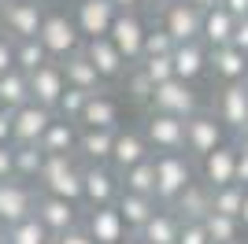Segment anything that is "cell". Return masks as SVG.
Listing matches in <instances>:
<instances>
[{
  "mask_svg": "<svg viewBox=\"0 0 248 244\" xmlns=\"http://www.w3.org/2000/svg\"><path fill=\"white\" fill-rule=\"evenodd\" d=\"M37 193L82 207V163L74 155H45L37 174Z\"/></svg>",
  "mask_w": 248,
  "mask_h": 244,
  "instance_id": "obj_1",
  "label": "cell"
},
{
  "mask_svg": "<svg viewBox=\"0 0 248 244\" xmlns=\"http://www.w3.org/2000/svg\"><path fill=\"white\" fill-rule=\"evenodd\" d=\"M152 170H155V203L159 207H170L189 185L197 182V163L186 152L152 155Z\"/></svg>",
  "mask_w": 248,
  "mask_h": 244,
  "instance_id": "obj_2",
  "label": "cell"
},
{
  "mask_svg": "<svg viewBox=\"0 0 248 244\" xmlns=\"http://www.w3.org/2000/svg\"><path fill=\"white\" fill-rule=\"evenodd\" d=\"M37 41L45 45V52H48L52 63H63L71 60L74 52H82V33H78V26H74V19L67 15V11L60 8H45V19H41V30H37Z\"/></svg>",
  "mask_w": 248,
  "mask_h": 244,
  "instance_id": "obj_3",
  "label": "cell"
},
{
  "mask_svg": "<svg viewBox=\"0 0 248 244\" xmlns=\"http://www.w3.org/2000/svg\"><path fill=\"white\" fill-rule=\"evenodd\" d=\"M148 107H152V115H170V119H193V115L200 111V96L193 85H186V81H163V85H155L152 96H148Z\"/></svg>",
  "mask_w": 248,
  "mask_h": 244,
  "instance_id": "obj_4",
  "label": "cell"
},
{
  "mask_svg": "<svg viewBox=\"0 0 248 244\" xmlns=\"http://www.w3.org/2000/svg\"><path fill=\"white\" fill-rule=\"evenodd\" d=\"M155 15H159V30L174 41V45L200 41V22H204V11L189 8V4H182V0H167Z\"/></svg>",
  "mask_w": 248,
  "mask_h": 244,
  "instance_id": "obj_5",
  "label": "cell"
},
{
  "mask_svg": "<svg viewBox=\"0 0 248 244\" xmlns=\"http://www.w3.org/2000/svg\"><path fill=\"white\" fill-rule=\"evenodd\" d=\"M218 144H226V130L211 111H197L193 119H186V155L193 163L215 152Z\"/></svg>",
  "mask_w": 248,
  "mask_h": 244,
  "instance_id": "obj_6",
  "label": "cell"
},
{
  "mask_svg": "<svg viewBox=\"0 0 248 244\" xmlns=\"http://www.w3.org/2000/svg\"><path fill=\"white\" fill-rule=\"evenodd\" d=\"M145 22L137 11H119L111 22V30H108V41L115 45V52L126 60V67H134L141 63V48H145Z\"/></svg>",
  "mask_w": 248,
  "mask_h": 244,
  "instance_id": "obj_7",
  "label": "cell"
},
{
  "mask_svg": "<svg viewBox=\"0 0 248 244\" xmlns=\"http://www.w3.org/2000/svg\"><path fill=\"white\" fill-rule=\"evenodd\" d=\"M45 19V4L37 0H11L0 11V33H8L11 41H33Z\"/></svg>",
  "mask_w": 248,
  "mask_h": 244,
  "instance_id": "obj_8",
  "label": "cell"
},
{
  "mask_svg": "<svg viewBox=\"0 0 248 244\" xmlns=\"http://www.w3.org/2000/svg\"><path fill=\"white\" fill-rule=\"evenodd\" d=\"M141 137H145L148 152H155V155L186 152V122H182V119H170V115H148Z\"/></svg>",
  "mask_w": 248,
  "mask_h": 244,
  "instance_id": "obj_9",
  "label": "cell"
},
{
  "mask_svg": "<svg viewBox=\"0 0 248 244\" xmlns=\"http://www.w3.org/2000/svg\"><path fill=\"white\" fill-rule=\"evenodd\" d=\"M233 167H237V141L218 144L215 152H207L204 159H197V182H204L211 193L233 185Z\"/></svg>",
  "mask_w": 248,
  "mask_h": 244,
  "instance_id": "obj_10",
  "label": "cell"
},
{
  "mask_svg": "<svg viewBox=\"0 0 248 244\" xmlns=\"http://www.w3.org/2000/svg\"><path fill=\"white\" fill-rule=\"evenodd\" d=\"M123 193V185H119V174L111 167H82V203L85 211L89 207H115Z\"/></svg>",
  "mask_w": 248,
  "mask_h": 244,
  "instance_id": "obj_11",
  "label": "cell"
},
{
  "mask_svg": "<svg viewBox=\"0 0 248 244\" xmlns=\"http://www.w3.org/2000/svg\"><path fill=\"white\" fill-rule=\"evenodd\" d=\"M37 207V189L19 178H8V182H0V222H26Z\"/></svg>",
  "mask_w": 248,
  "mask_h": 244,
  "instance_id": "obj_12",
  "label": "cell"
},
{
  "mask_svg": "<svg viewBox=\"0 0 248 244\" xmlns=\"http://www.w3.org/2000/svg\"><path fill=\"white\" fill-rule=\"evenodd\" d=\"M215 115L222 122V130H233V133H245L248 130V81L241 85H222L215 96Z\"/></svg>",
  "mask_w": 248,
  "mask_h": 244,
  "instance_id": "obj_13",
  "label": "cell"
},
{
  "mask_svg": "<svg viewBox=\"0 0 248 244\" xmlns=\"http://www.w3.org/2000/svg\"><path fill=\"white\" fill-rule=\"evenodd\" d=\"M56 111L41 107V104H22L19 111H11V144L19 148V144H37L45 137V130L52 126Z\"/></svg>",
  "mask_w": 248,
  "mask_h": 244,
  "instance_id": "obj_14",
  "label": "cell"
},
{
  "mask_svg": "<svg viewBox=\"0 0 248 244\" xmlns=\"http://www.w3.org/2000/svg\"><path fill=\"white\" fill-rule=\"evenodd\" d=\"M119 11L111 8V0H78L74 4V26L82 33V41H96V37H108L111 22Z\"/></svg>",
  "mask_w": 248,
  "mask_h": 244,
  "instance_id": "obj_15",
  "label": "cell"
},
{
  "mask_svg": "<svg viewBox=\"0 0 248 244\" xmlns=\"http://www.w3.org/2000/svg\"><path fill=\"white\" fill-rule=\"evenodd\" d=\"M33 218H37L52 237H60V233H67V229H74V226H82V207H78V203H67V200H56V196L37 193Z\"/></svg>",
  "mask_w": 248,
  "mask_h": 244,
  "instance_id": "obj_16",
  "label": "cell"
},
{
  "mask_svg": "<svg viewBox=\"0 0 248 244\" xmlns=\"http://www.w3.org/2000/svg\"><path fill=\"white\" fill-rule=\"evenodd\" d=\"M78 126L82 130H123V104L111 92H93L85 100L82 115H78Z\"/></svg>",
  "mask_w": 248,
  "mask_h": 244,
  "instance_id": "obj_17",
  "label": "cell"
},
{
  "mask_svg": "<svg viewBox=\"0 0 248 244\" xmlns=\"http://www.w3.org/2000/svg\"><path fill=\"white\" fill-rule=\"evenodd\" d=\"M82 229L93 237V244H119V241L130 237L123 214L115 211V207H89L82 214Z\"/></svg>",
  "mask_w": 248,
  "mask_h": 244,
  "instance_id": "obj_18",
  "label": "cell"
},
{
  "mask_svg": "<svg viewBox=\"0 0 248 244\" xmlns=\"http://www.w3.org/2000/svg\"><path fill=\"white\" fill-rule=\"evenodd\" d=\"M82 56L89 63H93V71H96V78H100V85H108V81H119V78H126V60L115 52V45L108 37H96V41H85L82 45Z\"/></svg>",
  "mask_w": 248,
  "mask_h": 244,
  "instance_id": "obj_19",
  "label": "cell"
},
{
  "mask_svg": "<svg viewBox=\"0 0 248 244\" xmlns=\"http://www.w3.org/2000/svg\"><path fill=\"white\" fill-rule=\"evenodd\" d=\"M26 81H30V100L41 104V107H48V111H56V104H60V96L67 92V81H63V67L60 63H45V67H37L33 74H26Z\"/></svg>",
  "mask_w": 248,
  "mask_h": 244,
  "instance_id": "obj_20",
  "label": "cell"
},
{
  "mask_svg": "<svg viewBox=\"0 0 248 244\" xmlns=\"http://www.w3.org/2000/svg\"><path fill=\"white\" fill-rule=\"evenodd\" d=\"M145 159H152V152H148L141 130H115V148H111V163H108L115 174H126L130 167Z\"/></svg>",
  "mask_w": 248,
  "mask_h": 244,
  "instance_id": "obj_21",
  "label": "cell"
},
{
  "mask_svg": "<svg viewBox=\"0 0 248 244\" xmlns=\"http://www.w3.org/2000/svg\"><path fill=\"white\" fill-rule=\"evenodd\" d=\"M115 148V130H82L78 126V148L74 159H82V167H108Z\"/></svg>",
  "mask_w": 248,
  "mask_h": 244,
  "instance_id": "obj_22",
  "label": "cell"
},
{
  "mask_svg": "<svg viewBox=\"0 0 248 244\" xmlns=\"http://www.w3.org/2000/svg\"><path fill=\"white\" fill-rule=\"evenodd\" d=\"M207 71L215 74L222 85H241V81H248V56L237 52L233 45L215 48V52H207Z\"/></svg>",
  "mask_w": 248,
  "mask_h": 244,
  "instance_id": "obj_23",
  "label": "cell"
},
{
  "mask_svg": "<svg viewBox=\"0 0 248 244\" xmlns=\"http://www.w3.org/2000/svg\"><path fill=\"white\" fill-rule=\"evenodd\" d=\"M170 67H174V78L193 85L197 78L207 74V48L200 41H189V45H174L170 52Z\"/></svg>",
  "mask_w": 248,
  "mask_h": 244,
  "instance_id": "obj_24",
  "label": "cell"
},
{
  "mask_svg": "<svg viewBox=\"0 0 248 244\" xmlns=\"http://www.w3.org/2000/svg\"><path fill=\"white\" fill-rule=\"evenodd\" d=\"M233 26H237V19H233L222 4L211 8V11H204V22H200V45H204L207 52L226 48L230 37H233Z\"/></svg>",
  "mask_w": 248,
  "mask_h": 244,
  "instance_id": "obj_25",
  "label": "cell"
},
{
  "mask_svg": "<svg viewBox=\"0 0 248 244\" xmlns=\"http://www.w3.org/2000/svg\"><path fill=\"white\" fill-rule=\"evenodd\" d=\"M170 211H174L178 222H204L211 214V189L204 182H193L186 193L170 203Z\"/></svg>",
  "mask_w": 248,
  "mask_h": 244,
  "instance_id": "obj_26",
  "label": "cell"
},
{
  "mask_svg": "<svg viewBox=\"0 0 248 244\" xmlns=\"http://www.w3.org/2000/svg\"><path fill=\"white\" fill-rule=\"evenodd\" d=\"M37 148L45 155H74V148H78V122H67L56 115L52 126L45 130V137L37 141Z\"/></svg>",
  "mask_w": 248,
  "mask_h": 244,
  "instance_id": "obj_27",
  "label": "cell"
},
{
  "mask_svg": "<svg viewBox=\"0 0 248 244\" xmlns=\"http://www.w3.org/2000/svg\"><path fill=\"white\" fill-rule=\"evenodd\" d=\"M178 229H182V222L174 218V211H170V207H159V211L137 229V241L141 244H178Z\"/></svg>",
  "mask_w": 248,
  "mask_h": 244,
  "instance_id": "obj_28",
  "label": "cell"
},
{
  "mask_svg": "<svg viewBox=\"0 0 248 244\" xmlns=\"http://www.w3.org/2000/svg\"><path fill=\"white\" fill-rule=\"evenodd\" d=\"M60 67H63V81H67V89L89 92V96L104 89V85H100V78H96V71H93V63L85 60L82 52H74L71 60H63Z\"/></svg>",
  "mask_w": 248,
  "mask_h": 244,
  "instance_id": "obj_29",
  "label": "cell"
},
{
  "mask_svg": "<svg viewBox=\"0 0 248 244\" xmlns=\"http://www.w3.org/2000/svg\"><path fill=\"white\" fill-rule=\"evenodd\" d=\"M115 211L123 214V222L130 233H137L141 226L152 218L155 211H159V203L152 200V196H134V193H119V200H115Z\"/></svg>",
  "mask_w": 248,
  "mask_h": 244,
  "instance_id": "obj_30",
  "label": "cell"
},
{
  "mask_svg": "<svg viewBox=\"0 0 248 244\" xmlns=\"http://www.w3.org/2000/svg\"><path fill=\"white\" fill-rule=\"evenodd\" d=\"M22 104H30V81L26 74L11 67L8 74H0V107L4 111H19Z\"/></svg>",
  "mask_w": 248,
  "mask_h": 244,
  "instance_id": "obj_31",
  "label": "cell"
},
{
  "mask_svg": "<svg viewBox=\"0 0 248 244\" xmlns=\"http://www.w3.org/2000/svg\"><path fill=\"white\" fill-rule=\"evenodd\" d=\"M200 226H204V233H207L211 244H245V229H241L237 218H226V214L211 211Z\"/></svg>",
  "mask_w": 248,
  "mask_h": 244,
  "instance_id": "obj_32",
  "label": "cell"
},
{
  "mask_svg": "<svg viewBox=\"0 0 248 244\" xmlns=\"http://www.w3.org/2000/svg\"><path fill=\"white\" fill-rule=\"evenodd\" d=\"M119 185L123 193H134V196H152L155 200V170H152V159L130 167L126 174H119Z\"/></svg>",
  "mask_w": 248,
  "mask_h": 244,
  "instance_id": "obj_33",
  "label": "cell"
},
{
  "mask_svg": "<svg viewBox=\"0 0 248 244\" xmlns=\"http://www.w3.org/2000/svg\"><path fill=\"white\" fill-rule=\"evenodd\" d=\"M11 148H15V144H11ZM41 163H45V152L37 148V144H19V148H15V178L37 189V174H41Z\"/></svg>",
  "mask_w": 248,
  "mask_h": 244,
  "instance_id": "obj_34",
  "label": "cell"
},
{
  "mask_svg": "<svg viewBox=\"0 0 248 244\" xmlns=\"http://www.w3.org/2000/svg\"><path fill=\"white\" fill-rule=\"evenodd\" d=\"M45 63H48V52H45V45L37 37L33 41H15V71L33 74L37 67H45Z\"/></svg>",
  "mask_w": 248,
  "mask_h": 244,
  "instance_id": "obj_35",
  "label": "cell"
},
{
  "mask_svg": "<svg viewBox=\"0 0 248 244\" xmlns=\"http://www.w3.org/2000/svg\"><path fill=\"white\" fill-rule=\"evenodd\" d=\"M4 244H52V233L45 229L37 218H26V222H15V226H8V241Z\"/></svg>",
  "mask_w": 248,
  "mask_h": 244,
  "instance_id": "obj_36",
  "label": "cell"
},
{
  "mask_svg": "<svg viewBox=\"0 0 248 244\" xmlns=\"http://www.w3.org/2000/svg\"><path fill=\"white\" fill-rule=\"evenodd\" d=\"M241 203H245V189H241V185H226V189H215V193H211V211L215 214L237 218Z\"/></svg>",
  "mask_w": 248,
  "mask_h": 244,
  "instance_id": "obj_37",
  "label": "cell"
},
{
  "mask_svg": "<svg viewBox=\"0 0 248 244\" xmlns=\"http://www.w3.org/2000/svg\"><path fill=\"white\" fill-rule=\"evenodd\" d=\"M134 67H141V74H145V78L152 81V89H155V85H163V81H170V78H174L170 56H152V60H141V63H134Z\"/></svg>",
  "mask_w": 248,
  "mask_h": 244,
  "instance_id": "obj_38",
  "label": "cell"
},
{
  "mask_svg": "<svg viewBox=\"0 0 248 244\" xmlns=\"http://www.w3.org/2000/svg\"><path fill=\"white\" fill-rule=\"evenodd\" d=\"M174 52V41L167 37L159 26L145 30V48H141V60H152V56H170Z\"/></svg>",
  "mask_w": 248,
  "mask_h": 244,
  "instance_id": "obj_39",
  "label": "cell"
},
{
  "mask_svg": "<svg viewBox=\"0 0 248 244\" xmlns=\"http://www.w3.org/2000/svg\"><path fill=\"white\" fill-rule=\"evenodd\" d=\"M85 100H89V92L67 89V92L60 96V104H56V115H60V119H67V122H78V115H82Z\"/></svg>",
  "mask_w": 248,
  "mask_h": 244,
  "instance_id": "obj_40",
  "label": "cell"
},
{
  "mask_svg": "<svg viewBox=\"0 0 248 244\" xmlns=\"http://www.w3.org/2000/svg\"><path fill=\"white\" fill-rule=\"evenodd\" d=\"M126 92H130V100L148 104V96H152V81L141 74V67H130V71H126Z\"/></svg>",
  "mask_w": 248,
  "mask_h": 244,
  "instance_id": "obj_41",
  "label": "cell"
},
{
  "mask_svg": "<svg viewBox=\"0 0 248 244\" xmlns=\"http://www.w3.org/2000/svg\"><path fill=\"white\" fill-rule=\"evenodd\" d=\"M178 244H211L204 233V226L200 222H182V229H178Z\"/></svg>",
  "mask_w": 248,
  "mask_h": 244,
  "instance_id": "obj_42",
  "label": "cell"
},
{
  "mask_svg": "<svg viewBox=\"0 0 248 244\" xmlns=\"http://www.w3.org/2000/svg\"><path fill=\"white\" fill-rule=\"evenodd\" d=\"M15 67V41L8 33H0V74H8Z\"/></svg>",
  "mask_w": 248,
  "mask_h": 244,
  "instance_id": "obj_43",
  "label": "cell"
},
{
  "mask_svg": "<svg viewBox=\"0 0 248 244\" xmlns=\"http://www.w3.org/2000/svg\"><path fill=\"white\" fill-rule=\"evenodd\" d=\"M15 178V148L11 144H0V182Z\"/></svg>",
  "mask_w": 248,
  "mask_h": 244,
  "instance_id": "obj_44",
  "label": "cell"
},
{
  "mask_svg": "<svg viewBox=\"0 0 248 244\" xmlns=\"http://www.w3.org/2000/svg\"><path fill=\"white\" fill-rule=\"evenodd\" d=\"M233 185L248 189V148L237 144V167H233Z\"/></svg>",
  "mask_w": 248,
  "mask_h": 244,
  "instance_id": "obj_45",
  "label": "cell"
},
{
  "mask_svg": "<svg viewBox=\"0 0 248 244\" xmlns=\"http://www.w3.org/2000/svg\"><path fill=\"white\" fill-rule=\"evenodd\" d=\"M52 244H93V237L85 233L82 226H74V229H67V233H60V237H52Z\"/></svg>",
  "mask_w": 248,
  "mask_h": 244,
  "instance_id": "obj_46",
  "label": "cell"
},
{
  "mask_svg": "<svg viewBox=\"0 0 248 244\" xmlns=\"http://www.w3.org/2000/svg\"><path fill=\"white\" fill-rule=\"evenodd\" d=\"M230 45L237 52H245L248 56V19H237V26H233V37H230Z\"/></svg>",
  "mask_w": 248,
  "mask_h": 244,
  "instance_id": "obj_47",
  "label": "cell"
},
{
  "mask_svg": "<svg viewBox=\"0 0 248 244\" xmlns=\"http://www.w3.org/2000/svg\"><path fill=\"white\" fill-rule=\"evenodd\" d=\"M222 8H226L233 19H248V0H222Z\"/></svg>",
  "mask_w": 248,
  "mask_h": 244,
  "instance_id": "obj_48",
  "label": "cell"
},
{
  "mask_svg": "<svg viewBox=\"0 0 248 244\" xmlns=\"http://www.w3.org/2000/svg\"><path fill=\"white\" fill-rule=\"evenodd\" d=\"M0 144H11V111L0 107Z\"/></svg>",
  "mask_w": 248,
  "mask_h": 244,
  "instance_id": "obj_49",
  "label": "cell"
},
{
  "mask_svg": "<svg viewBox=\"0 0 248 244\" xmlns=\"http://www.w3.org/2000/svg\"><path fill=\"white\" fill-rule=\"evenodd\" d=\"M182 4H189V8H197V11H211V8H218L222 0H182Z\"/></svg>",
  "mask_w": 248,
  "mask_h": 244,
  "instance_id": "obj_50",
  "label": "cell"
},
{
  "mask_svg": "<svg viewBox=\"0 0 248 244\" xmlns=\"http://www.w3.org/2000/svg\"><path fill=\"white\" fill-rule=\"evenodd\" d=\"M115 11H141V0H111Z\"/></svg>",
  "mask_w": 248,
  "mask_h": 244,
  "instance_id": "obj_51",
  "label": "cell"
},
{
  "mask_svg": "<svg viewBox=\"0 0 248 244\" xmlns=\"http://www.w3.org/2000/svg\"><path fill=\"white\" fill-rule=\"evenodd\" d=\"M237 222H241V229L248 233V189H245V203H241V214H237Z\"/></svg>",
  "mask_w": 248,
  "mask_h": 244,
  "instance_id": "obj_52",
  "label": "cell"
},
{
  "mask_svg": "<svg viewBox=\"0 0 248 244\" xmlns=\"http://www.w3.org/2000/svg\"><path fill=\"white\" fill-rule=\"evenodd\" d=\"M167 0H141V8H148V11H159Z\"/></svg>",
  "mask_w": 248,
  "mask_h": 244,
  "instance_id": "obj_53",
  "label": "cell"
},
{
  "mask_svg": "<svg viewBox=\"0 0 248 244\" xmlns=\"http://www.w3.org/2000/svg\"><path fill=\"white\" fill-rule=\"evenodd\" d=\"M237 144H241V148H248V130H245V133H237Z\"/></svg>",
  "mask_w": 248,
  "mask_h": 244,
  "instance_id": "obj_54",
  "label": "cell"
},
{
  "mask_svg": "<svg viewBox=\"0 0 248 244\" xmlns=\"http://www.w3.org/2000/svg\"><path fill=\"white\" fill-rule=\"evenodd\" d=\"M8 241V222H0V244Z\"/></svg>",
  "mask_w": 248,
  "mask_h": 244,
  "instance_id": "obj_55",
  "label": "cell"
},
{
  "mask_svg": "<svg viewBox=\"0 0 248 244\" xmlns=\"http://www.w3.org/2000/svg\"><path fill=\"white\" fill-rule=\"evenodd\" d=\"M119 244H141V241H137V233H130L126 241H119Z\"/></svg>",
  "mask_w": 248,
  "mask_h": 244,
  "instance_id": "obj_56",
  "label": "cell"
},
{
  "mask_svg": "<svg viewBox=\"0 0 248 244\" xmlns=\"http://www.w3.org/2000/svg\"><path fill=\"white\" fill-rule=\"evenodd\" d=\"M8 4H11V0H0V11H4V8H8Z\"/></svg>",
  "mask_w": 248,
  "mask_h": 244,
  "instance_id": "obj_57",
  "label": "cell"
},
{
  "mask_svg": "<svg viewBox=\"0 0 248 244\" xmlns=\"http://www.w3.org/2000/svg\"><path fill=\"white\" fill-rule=\"evenodd\" d=\"M37 4H45V0H37Z\"/></svg>",
  "mask_w": 248,
  "mask_h": 244,
  "instance_id": "obj_58",
  "label": "cell"
},
{
  "mask_svg": "<svg viewBox=\"0 0 248 244\" xmlns=\"http://www.w3.org/2000/svg\"><path fill=\"white\" fill-rule=\"evenodd\" d=\"M245 244H248V241H245Z\"/></svg>",
  "mask_w": 248,
  "mask_h": 244,
  "instance_id": "obj_59",
  "label": "cell"
}]
</instances>
